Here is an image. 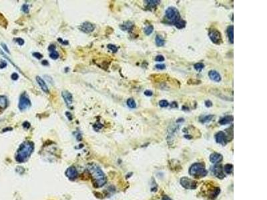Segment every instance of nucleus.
Segmentation results:
<instances>
[{
  "mask_svg": "<svg viewBox=\"0 0 267 200\" xmlns=\"http://www.w3.org/2000/svg\"><path fill=\"white\" fill-rule=\"evenodd\" d=\"M174 26L176 27V28L179 29H183L186 26V21L184 20H183L182 19H181V20L178 21L176 23H174Z\"/></svg>",
  "mask_w": 267,
  "mask_h": 200,
  "instance_id": "aec40b11",
  "label": "nucleus"
},
{
  "mask_svg": "<svg viewBox=\"0 0 267 200\" xmlns=\"http://www.w3.org/2000/svg\"><path fill=\"white\" fill-rule=\"evenodd\" d=\"M208 76L210 79L216 82H219L221 81V76L219 73L218 72L215 71V70H211L208 73Z\"/></svg>",
  "mask_w": 267,
  "mask_h": 200,
  "instance_id": "ddd939ff",
  "label": "nucleus"
},
{
  "mask_svg": "<svg viewBox=\"0 0 267 200\" xmlns=\"http://www.w3.org/2000/svg\"><path fill=\"white\" fill-rule=\"evenodd\" d=\"M155 61H158V62H162L164 61V58L163 55H158L155 58Z\"/></svg>",
  "mask_w": 267,
  "mask_h": 200,
  "instance_id": "7c9ffc66",
  "label": "nucleus"
},
{
  "mask_svg": "<svg viewBox=\"0 0 267 200\" xmlns=\"http://www.w3.org/2000/svg\"><path fill=\"white\" fill-rule=\"evenodd\" d=\"M19 77V75L18 74L16 73H13V74L12 75V79L13 80H17Z\"/></svg>",
  "mask_w": 267,
  "mask_h": 200,
  "instance_id": "e433bc0d",
  "label": "nucleus"
},
{
  "mask_svg": "<svg viewBox=\"0 0 267 200\" xmlns=\"http://www.w3.org/2000/svg\"><path fill=\"white\" fill-rule=\"evenodd\" d=\"M42 64L43 66H48V65H49V64H48V61H46V60H44V61H43L42 62Z\"/></svg>",
  "mask_w": 267,
  "mask_h": 200,
  "instance_id": "a18cd8bd",
  "label": "nucleus"
},
{
  "mask_svg": "<svg viewBox=\"0 0 267 200\" xmlns=\"http://www.w3.org/2000/svg\"><path fill=\"white\" fill-rule=\"evenodd\" d=\"M165 17L166 20L173 25L174 23H176L178 21L182 19V18L180 17L178 10L174 7H169L166 10Z\"/></svg>",
  "mask_w": 267,
  "mask_h": 200,
  "instance_id": "20e7f679",
  "label": "nucleus"
},
{
  "mask_svg": "<svg viewBox=\"0 0 267 200\" xmlns=\"http://www.w3.org/2000/svg\"><path fill=\"white\" fill-rule=\"evenodd\" d=\"M208 36L211 41L215 44L219 45L222 42V36H221L220 32L217 29H210L208 33Z\"/></svg>",
  "mask_w": 267,
  "mask_h": 200,
  "instance_id": "0eeeda50",
  "label": "nucleus"
},
{
  "mask_svg": "<svg viewBox=\"0 0 267 200\" xmlns=\"http://www.w3.org/2000/svg\"><path fill=\"white\" fill-rule=\"evenodd\" d=\"M205 105H206V106L207 107H210L212 106V102L210 101V100H207V101L205 102Z\"/></svg>",
  "mask_w": 267,
  "mask_h": 200,
  "instance_id": "ea45409f",
  "label": "nucleus"
},
{
  "mask_svg": "<svg viewBox=\"0 0 267 200\" xmlns=\"http://www.w3.org/2000/svg\"><path fill=\"white\" fill-rule=\"evenodd\" d=\"M61 96L67 105H72L73 102V97L71 93L67 91H64L61 92Z\"/></svg>",
  "mask_w": 267,
  "mask_h": 200,
  "instance_id": "f8f14e48",
  "label": "nucleus"
},
{
  "mask_svg": "<svg viewBox=\"0 0 267 200\" xmlns=\"http://www.w3.org/2000/svg\"><path fill=\"white\" fill-rule=\"evenodd\" d=\"M180 183L183 187L185 189H187V190H195L197 188V182L187 177L181 178Z\"/></svg>",
  "mask_w": 267,
  "mask_h": 200,
  "instance_id": "39448f33",
  "label": "nucleus"
},
{
  "mask_svg": "<svg viewBox=\"0 0 267 200\" xmlns=\"http://www.w3.org/2000/svg\"><path fill=\"white\" fill-rule=\"evenodd\" d=\"M36 81H37V83H38V85H40V87L41 88L42 90L44 91L45 93H48V92H49V90H48V85H46V83H45V82H44V80H43L42 78H41L39 76H37Z\"/></svg>",
  "mask_w": 267,
  "mask_h": 200,
  "instance_id": "2eb2a0df",
  "label": "nucleus"
},
{
  "mask_svg": "<svg viewBox=\"0 0 267 200\" xmlns=\"http://www.w3.org/2000/svg\"><path fill=\"white\" fill-rule=\"evenodd\" d=\"M23 128H26V129H28L29 127H30V124H29L28 121H26L25 123H23Z\"/></svg>",
  "mask_w": 267,
  "mask_h": 200,
  "instance_id": "79ce46f5",
  "label": "nucleus"
},
{
  "mask_svg": "<svg viewBox=\"0 0 267 200\" xmlns=\"http://www.w3.org/2000/svg\"><path fill=\"white\" fill-rule=\"evenodd\" d=\"M7 105V98L4 96H0V107L5 109Z\"/></svg>",
  "mask_w": 267,
  "mask_h": 200,
  "instance_id": "4be33fe9",
  "label": "nucleus"
},
{
  "mask_svg": "<svg viewBox=\"0 0 267 200\" xmlns=\"http://www.w3.org/2000/svg\"><path fill=\"white\" fill-rule=\"evenodd\" d=\"M50 56L52 59H57L59 58V53L57 51H53L51 52Z\"/></svg>",
  "mask_w": 267,
  "mask_h": 200,
  "instance_id": "cd10ccee",
  "label": "nucleus"
},
{
  "mask_svg": "<svg viewBox=\"0 0 267 200\" xmlns=\"http://www.w3.org/2000/svg\"><path fill=\"white\" fill-rule=\"evenodd\" d=\"M66 176L70 180H75L78 177V172L74 167H70L66 170Z\"/></svg>",
  "mask_w": 267,
  "mask_h": 200,
  "instance_id": "9b49d317",
  "label": "nucleus"
},
{
  "mask_svg": "<svg viewBox=\"0 0 267 200\" xmlns=\"http://www.w3.org/2000/svg\"><path fill=\"white\" fill-rule=\"evenodd\" d=\"M127 105L129 107L132 108V109H134V108L136 107V101H135V100L132 98H130L127 100Z\"/></svg>",
  "mask_w": 267,
  "mask_h": 200,
  "instance_id": "393cba45",
  "label": "nucleus"
},
{
  "mask_svg": "<svg viewBox=\"0 0 267 200\" xmlns=\"http://www.w3.org/2000/svg\"><path fill=\"white\" fill-rule=\"evenodd\" d=\"M224 170L227 174H230L233 172V166L231 164H226L224 167Z\"/></svg>",
  "mask_w": 267,
  "mask_h": 200,
  "instance_id": "b1692460",
  "label": "nucleus"
},
{
  "mask_svg": "<svg viewBox=\"0 0 267 200\" xmlns=\"http://www.w3.org/2000/svg\"><path fill=\"white\" fill-rule=\"evenodd\" d=\"M214 118V115H205V116H204V117L200 118V121L203 123H208V122H209V121H211Z\"/></svg>",
  "mask_w": 267,
  "mask_h": 200,
  "instance_id": "412c9836",
  "label": "nucleus"
},
{
  "mask_svg": "<svg viewBox=\"0 0 267 200\" xmlns=\"http://www.w3.org/2000/svg\"><path fill=\"white\" fill-rule=\"evenodd\" d=\"M34 149V145L31 142H24L19 147L15 155V159L19 163L26 161L30 157Z\"/></svg>",
  "mask_w": 267,
  "mask_h": 200,
  "instance_id": "f03ea898",
  "label": "nucleus"
},
{
  "mask_svg": "<svg viewBox=\"0 0 267 200\" xmlns=\"http://www.w3.org/2000/svg\"><path fill=\"white\" fill-rule=\"evenodd\" d=\"M159 105H160L161 107H166L168 106L169 104L168 101H166V100H161V101H160V102H159Z\"/></svg>",
  "mask_w": 267,
  "mask_h": 200,
  "instance_id": "c756f323",
  "label": "nucleus"
},
{
  "mask_svg": "<svg viewBox=\"0 0 267 200\" xmlns=\"http://www.w3.org/2000/svg\"><path fill=\"white\" fill-rule=\"evenodd\" d=\"M212 172L216 177H218V179L222 180L225 177V172L223 171V169L221 165H216L212 167Z\"/></svg>",
  "mask_w": 267,
  "mask_h": 200,
  "instance_id": "6e6552de",
  "label": "nucleus"
},
{
  "mask_svg": "<svg viewBox=\"0 0 267 200\" xmlns=\"http://www.w3.org/2000/svg\"><path fill=\"white\" fill-rule=\"evenodd\" d=\"M33 55H34V57H35V58H36L38 59H40L41 58H42V55L41 53H40L38 52H34L33 53Z\"/></svg>",
  "mask_w": 267,
  "mask_h": 200,
  "instance_id": "f704fd0d",
  "label": "nucleus"
},
{
  "mask_svg": "<svg viewBox=\"0 0 267 200\" xmlns=\"http://www.w3.org/2000/svg\"><path fill=\"white\" fill-rule=\"evenodd\" d=\"M144 2L146 4L148 8H155L158 4H160V1H158V0H148V1H144Z\"/></svg>",
  "mask_w": 267,
  "mask_h": 200,
  "instance_id": "a211bd4d",
  "label": "nucleus"
},
{
  "mask_svg": "<svg viewBox=\"0 0 267 200\" xmlns=\"http://www.w3.org/2000/svg\"><path fill=\"white\" fill-rule=\"evenodd\" d=\"M227 34L228 37L229 42H230L232 44L234 43V27L233 26H228L227 29Z\"/></svg>",
  "mask_w": 267,
  "mask_h": 200,
  "instance_id": "f3484780",
  "label": "nucleus"
},
{
  "mask_svg": "<svg viewBox=\"0 0 267 200\" xmlns=\"http://www.w3.org/2000/svg\"><path fill=\"white\" fill-rule=\"evenodd\" d=\"M215 139L218 144H220L222 145H226L228 142V138L226 134L223 131H219L215 135Z\"/></svg>",
  "mask_w": 267,
  "mask_h": 200,
  "instance_id": "1a4fd4ad",
  "label": "nucleus"
},
{
  "mask_svg": "<svg viewBox=\"0 0 267 200\" xmlns=\"http://www.w3.org/2000/svg\"><path fill=\"white\" fill-rule=\"evenodd\" d=\"M132 26H133L132 23L130 22V21H128V22H126L122 24V26H120V28L122 30H129V29H130L132 28Z\"/></svg>",
  "mask_w": 267,
  "mask_h": 200,
  "instance_id": "5701e85b",
  "label": "nucleus"
},
{
  "mask_svg": "<svg viewBox=\"0 0 267 200\" xmlns=\"http://www.w3.org/2000/svg\"><path fill=\"white\" fill-rule=\"evenodd\" d=\"M89 173L94 181L95 186L98 188H101L106 182V177L104 172L102 171L98 165L95 164H90L87 167Z\"/></svg>",
  "mask_w": 267,
  "mask_h": 200,
  "instance_id": "f257e3e1",
  "label": "nucleus"
},
{
  "mask_svg": "<svg viewBox=\"0 0 267 200\" xmlns=\"http://www.w3.org/2000/svg\"><path fill=\"white\" fill-rule=\"evenodd\" d=\"M29 6L27 4H23L22 6V11L25 13H29Z\"/></svg>",
  "mask_w": 267,
  "mask_h": 200,
  "instance_id": "2f4dec72",
  "label": "nucleus"
},
{
  "mask_svg": "<svg viewBox=\"0 0 267 200\" xmlns=\"http://www.w3.org/2000/svg\"><path fill=\"white\" fill-rule=\"evenodd\" d=\"M108 48L110 51H112V52H114V53L117 52V51H118V47L116 46L115 45H113V44L108 45Z\"/></svg>",
  "mask_w": 267,
  "mask_h": 200,
  "instance_id": "c85d7f7f",
  "label": "nucleus"
},
{
  "mask_svg": "<svg viewBox=\"0 0 267 200\" xmlns=\"http://www.w3.org/2000/svg\"><path fill=\"white\" fill-rule=\"evenodd\" d=\"M144 95H145V96H148V97H150V96H152L153 95V93H152V91H150V90H146V91H144Z\"/></svg>",
  "mask_w": 267,
  "mask_h": 200,
  "instance_id": "c9c22d12",
  "label": "nucleus"
},
{
  "mask_svg": "<svg viewBox=\"0 0 267 200\" xmlns=\"http://www.w3.org/2000/svg\"><path fill=\"white\" fill-rule=\"evenodd\" d=\"M156 68L158 69H160L162 70L166 68V66L164 64H158L156 66Z\"/></svg>",
  "mask_w": 267,
  "mask_h": 200,
  "instance_id": "72a5a7b5",
  "label": "nucleus"
},
{
  "mask_svg": "<svg viewBox=\"0 0 267 200\" xmlns=\"http://www.w3.org/2000/svg\"><path fill=\"white\" fill-rule=\"evenodd\" d=\"M189 174L192 176L195 177H202L206 176L207 174V171L205 168L204 164L202 163H196L194 164L190 167L189 169Z\"/></svg>",
  "mask_w": 267,
  "mask_h": 200,
  "instance_id": "7ed1b4c3",
  "label": "nucleus"
},
{
  "mask_svg": "<svg viewBox=\"0 0 267 200\" xmlns=\"http://www.w3.org/2000/svg\"><path fill=\"white\" fill-rule=\"evenodd\" d=\"M66 115H67V117L69 118V120H72V114H71V113H69V112H66Z\"/></svg>",
  "mask_w": 267,
  "mask_h": 200,
  "instance_id": "49530a36",
  "label": "nucleus"
},
{
  "mask_svg": "<svg viewBox=\"0 0 267 200\" xmlns=\"http://www.w3.org/2000/svg\"><path fill=\"white\" fill-rule=\"evenodd\" d=\"M59 39L58 41L60 42H61V44H63L64 45H67V44H68V42H67V41L64 42V41H63V40H61V39Z\"/></svg>",
  "mask_w": 267,
  "mask_h": 200,
  "instance_id": "37998d69",
  "label": "nucleus"
},
{
  "mask_svg": "<svg viewBox=\"0 0 267 200\" xmlns=\"http://www.w3.org/2000/svg\"><path fill=\"white\" fill-rule=\"evenodd\" d=\"M79 28L81 31L84 32V33L90 34L94 30V29H95V26L93 25L92 23L86 21V22L83 23L82 25L79 27Z\"/></svg>",
  "mask_w": 267,
  "mask_h": 200,
  "instance_id": "9d476101",
  "label": "nucleus"
},
{
  "mask_svg": "<svg viewBox=\"0 0 267 200\" xmlns=\"http://www.w3.org/2000/svg\"><path fill=\"white\" fill-rule=\"evenodd\" d=\"M48 50H49L50 52H52V51H56V46L54 45H50V47H48Z\"/></svg>",
  "mask_w": 267,
  "mask_h": 200,
  "instance_id": "4c0bfd02",
  "label": "nucleus"
},
{
  "mask_svg": "<svg viewBox=\"0 0 267 200\" xmlns=\"http://www.w3.org/2000/svg\"><path fill=\"white\" fill-rule=\"evenodd\" d=\"M153 31H154V28H153V26L151 25L146 26L144 29V33L146 34V35H147V36H149V35H150L152 33Z\"/></svg>",
  "mask_w": 267,
  "mask_h": 200,
  "instance_id": "a878e982",
  "label": "nucleus"
},
{
  "mask_svg": "<svg viewBox=\"0 0 267 200\" xmlns=\"http://www.w3.org/2000/svg\"><path fill=\"white\" fill-rule=\"evenodd\" d=\"M170 107H178L177 103L176 102H172L171 105H170Z\"/></svg>",
  "mask_w": 267,
  "mask_h": 200,
  "instance_id": "c03bdc74",
  "label": "nucleus"
},
{
  "mask_svg": "<svg viewBox=\"0 0 267 200\" xmlns=\"http://www.w3.org/2000/svg\"><path fill=\"white\" fill-rule=\"evenodd\" d=\"M194 67H195V69L196 70V71L200 72L202 70L204 69V64H202V63H197V64H195V66H194Z\"/></svg>",
  "mask_w": 267,
  "mask_h": 200,
  "instance_id": "bb28decb",
  "label": "nucleus"
},
{
  "mask_svg": "<svg viewBox=\"0 0 267 200\" xmlns=\"http://www.w3.org/2000/svg\"><path fill=\"white\" fill-rule=\"evenodd\" d=\"M155 42L156 45L158 47L163 46L164 44H165V41H164V38L161 36H160V35H157V36H156Z\"/></svg>",
  "mask_w": 267,
  "mask_h": 200,
  "instance_id": "6ab92c4d",
  "label": "nucleus"
},
{
  "mask_svg": "<svg viewBox=\"0 0 267 200\" xmlns=\"http://www.w3.org/2000/svg\"><path fill=\"white\" fill-rule=\"evenodd\" d=\"M7 66V63L5 61H1V64H0V69L1 68H4L5 67H6Z\"/></svg>",
  "mask_w": 267,
  "mask_h": 200,
  "instance_id": "58836bf2",
  "label": "nucleus"
},
{
  "mask_svg": "<svg viewBox=\"0 0 267 200\" xmlns=\"http://www.w3.org/2000/svg\"><path fill=\"white\" fill-rule=\"evenodd\" d=\"M15 42H17L20 45H23L24 44V40L23 39L20 38V37H18V38H15Z\"/></svg>",
  "mask_w": 267,
  "mask_h": 200,
  "instance_id": "473e14b6",
  "label": "nucleus"
},
{
  "mask_svg": "<svg viewBox=\"0 0 267 200\" xmlns=\"http://www.w3.org/2000/svg\"><path fill=\"white\" fill-rule=\"evenodd\" d=\"M222 160V156L218 153H213L210 156V161L212 164L219 163Z\"/></svg>",
  "mask_w": 267,
  "mask_h": 200,
  "instance_id": "4468645a",
  "label": "nucleus"
},
{
  "mask_svg": "<svg viewBox=\"0 0 267 200\" xmlns=\"http://www.w3.org/2000/svg\"><path fill=\"white\" fill-rule=\"evenodd\" d=\"M31 106V101L29 98L26 96V93H23L21 95L19 101V109L21 111H24Z\"/></svg>",
  "mask_w": 267,
  "mask_h": 200,
  "instance_id": "423d86ee",
  "label": "nucleus"
},
{
  "mask_svg": "<svg viewBox=\"0 0 267 200\" xmlns=\"http://www.w3.org/2000/svg\"><path fill=\"white\" fill-rule=\"evenodd\" d=\"M1 45H2V47L4 48V50L6 51V52H7L8 53H10V51H9V50H8V48H7V45H5V44H1Z\"/></svg>",
  "mask_w": 267,
  "mask_h": 200,
  "instance_id": "a19ab883",
  "label": "nucleus"
},
{
  "mask_svg": "<svg viewBox=\"0 0 267 200\" xmlns=\"http://www.w3.org/2000/svg\"><path fill=\"white\" fill-rule=\"evenodd\" d=\"M162 200H172V199L171 198H170L169 197L165 196H164V197H163Z\"/></svg>",
  "mask_w": 267,
  "mask_h": 200,
  "instance_id": "de8ad7c7",
  "label": "nucleus"
},
{
  "mask_svg": "<svg viewBox=\"0 0 267 200\" xmlns=\"http://www.w3.org/2000/svg\"><path fill=\"white\" fill-rule=\"evenodd\" d=\"M233 121V115H227L220 119L219 121V123L220 125H226V124L230 123Z\"/></svg>",
  "mask_w": 267,
  "mask_h": 200,
  "instance_id": "dca6fc26",
  "label": "nucleus"
}]
</instances>
